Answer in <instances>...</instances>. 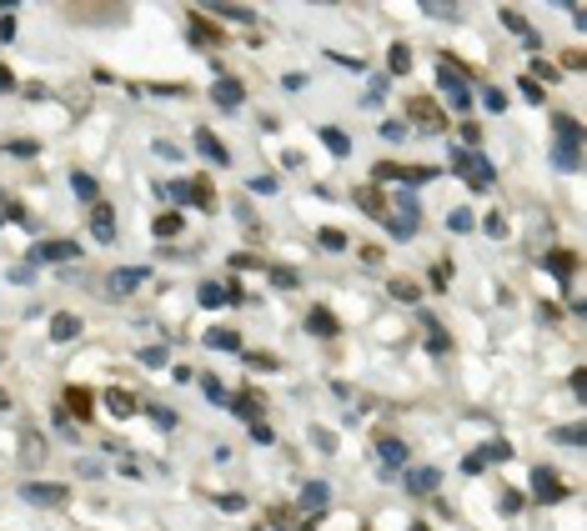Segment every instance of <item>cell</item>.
Returning a JSON list of instances; mask_svg holds the SVG:
<instances>
[{"mask_svg":"<svg viewBox=\"0 0 587 531\" xmlns=\"http://www.w3.org/2000/svg\"><path fill=\"white\" fill-rule=\"evenodd\" d=\"M71 190H76V196H86V201H96V181L86 171H71Z\"/></svg>","mask_w":587,"mask_h":531,"instance_id":"f546056e","label":"cell"},{"mask_svg":"<svg viewBox=\"0 0 587 531\" xmlns=\"http://www.w3.org/2000/svg\"><path fill=\"white\" fill-rule=\"evenodd\" d=\"M201 391H206V401H211V406H226V401H231V396H226V386H221L216 376H201Z\"/></svg>","mask_w":587,"mask_h":531,"instance_id":"4316f807","label":"cell"},{"mask_svg":"<svg viewBox=\"0 0 587 531\" xmlns=\"http://www.w3.org/2000/svg\"><path fill=\"white\" fill-rule=\"evenodd\" d=\"M246 366H256V371H277V356H266V351H251V356H246Z\"/></svg>","mask_w":587,"mask_h":531,"instance_id":"f35d334b","label":"cell"},{"mask_svg":"<svg viewBox=\"0 0 587 531\" xmlns=\"http://www.w3.org/2000/svg\"><path fill=\"white\" fill-rule=\"evenodd\" d=\"M402 136H407L402 120H382V141H402Z\"/></svg>","mask_w":587,"mask_h":531,"instance_id":"f6af8a7d","label":"cell"},{"mask_svg":"<svg viewBox=\"0 0 587 531\" xmlns=\"http://www.w3.org/2000/svg\"><path fill=\"white\" fill-rule=\"evenodd\" d=\"M482 231H487V236H497V241H502V236H507V221H502V216H497V210H492V216H487V221H482Z\"/></svg>","mask_w":587,"mask_h":531,"instance_id":"60d3db41","label":"cell"},{"mask_svg":"<svg viewBox=\"0 0 587 531\" xmlns=\"http://www.w3.org/2000/svg\"><path fill=\"white\" fill-rule=\"evenodd\" d=\"M356 206H362L367 216H387V206H382V190H371V186H367V190H356Z\"/></svg>","mask_w":587,"mask_h":531,"instance_id":"cb8c5ba5","label":"cell"},{"mask_svg":"<svg viewBox=\"0 0 587 531\" xmlns=\"http://www.w3.org/2000/svg\"><path fill=\"white\" fill-rule=\"evenodd\" d=\"M10 281H15V286H35V266H30V261H20V266L10 271Z\"/></svg>","mask_w":587,"mask_h":531,"instance_id":"d590c367","label":"cell"},{"mask_svg":"<svg viewBox=\"0 0 587 531\" xmlns=\"http://www.w3.org/2000/svg\"><path fill=\"white\" fill-rule=\"evenodd\" d=\"M412 531H427V526H422V521H417V526H412Z\"/></svg>","mask_w":587,"mask_h":531,"instance_id":"be15d7a7","label":"cell"},{"mask_svg":"<svg viewBox=\"0 0 587 531\" xmlns=\"http://www.w3.org/2000/svg\"><path fill=\"white\" fill-rule=\"evenodd\" d=\"M482 466H487V461H482V451H472V456L462 461V471H467V476H477V471H482Z\"/></svg>","mask_w":587,"mask_h":531,"instance_id":"6f0895ef","label":"cell"},{"mask_svg":"<svg viewBox=\"0 0 587 531\" xmlns=\"http://www.w3.org/2000/svg\"><path fill=\"white\" fill-rule=\"evenodd\" d=\"M532 75H537V80H557V66H552V60H537Z\"/></svg>","mask_w":587,"mask_h":531,"instance_id":"681fc988","label":"cell"},{"mask_svg":"<svg viewBox=\"0 0 587 531\" xmlns=\"http://www.w3.org/2000/svg\"><path fill=\"white\" fill-rule=\"evenodd\" d=\"M20 456H26V461H40V456H46V441H40L35 431H26V441H20Z\"/></svg>","mask_w":587,"mask_h":531,"instance_id":"83f0119b","label":"cell"},{"mask_svg":"<svg viewBox=\"0 0 587 531\" xmlns=\"http://www.w3.org/2000/svg\"><path fill=\"white\" fill-rule=\"evenodd\" d=\"M376 456L387 461V481H392V471L407 461V441H392V436H382V441H376Z\"/></svg>","mask_w":587,"mask_h":531,"instance_id":"9a60e30c","label":"cell"},{"mask_svg":"<svg viewBox=\"0 0 587 531\" xmlns=\"http://www.w3.org/2000/svg\"><path fill=\"white\" fill-rule=\"evenodd\" d=\"M427 15H437V20H457L462 10H457V6H427Z\"/></svg>","mask_w":587,"mask_h":531,"instance_id":"816d5d0a","label":"cell"},{"mask_svg":"<svg viewBox=\"0 0 587 531\" xmlns=\"http://www.w3.org/2000/svg\"><path fill=\"white\" fill-rule=\"evenodd\" d=\"M146 276H151V271H146V266H121V271H111V281H106V291L116 296V301H121V296H131L141 281H146Z\"/></svg>","mask_w":587,"mask_h":531,"instance_id":"8992f818","label":"cell"},{"mask_svg":"<svg viewBox=\"0 0 587 531\" xmlns=\"http://www.w3.org/2000/svg\"><path fill=\"white\" fill-rule=\"evenodd\" d=\"M301 506H306V512H322V506H326V486H322V481H311L306 492H301Z\"/></svg>","mask_w":587,"mask_h":531,"instance_id":"484cf974","label":"cell"},{"mask_svg":"<svg viewBox=\"0 0 587 531\" xmlns=\"http://www.w3.org/2000/svg\"><path fill=\"white\" fill-rule=\"evenodd\" d=\"M0 91H15V75H10L6 66H0Z\"/></svg>","mask_w":587,"mask_h":531,"instance_id":"94428289","label":"cell"},{"mask_svg":"<svg viewBox=\"0 0 587 531\" xmlns=\"http://www.w3.org/2000/svg\"><path fill=\"white\" fill-rule=\"evenodd\" d=\"M106 406H111V416H121V421H125V416H136V411H141V406H136V396H131V391H111V396H106Z\"/></svg>","mask_w":587,"mask_h":531,"instance_id":"44dd1931","label":"cell"},{"mask_svg":"<svg viewBox=\"0 0 587 531\" xmlns=\"http://www.w3.org/2000/svg\"><path fill=\"white\" fill-rule=\"evenodd\" d=\"M191 40H196V46H221V40H226V35H221L216 26H206V20H201V15H191Z\"/></svg>","mask_w":587,"mask_h":531,"instance_id":"ffe728a7","label":"cell"},{"mask_svg":"<svg viewBox=\"0 0 587 531\" xmlns=\"http://www.w3.org/2000/svg\"><path fill=\"white\" fill-rule=\"evenodd\" d=\"M66 416H76V421H86L91 416V391H80V386H71L66 391V406H60Z\"/></svg>","mask_w":587,"mask_h":531,"instance_id":"2e32d148","label":"cell"},{"mask_svg":"<svg viewBox=\"0 0 587 531\" xmlns=\"http://www.w3.org/2000/svg\"><path fill=\"white\" fill-rule=\"evenodd\" d=\"M151 151H156L161 161H181V151H176V145H171V141H156V145H151Z\"/></svg>","mask_w":587,"mask_h":531,"instance_id":"c3c4849f","label":"cell"},{"mask_svg":"<svg viewBox=\"0 0 587 531\" xmlns=\"http://www.w3.org/2000/svg\"><path fill=\"white\" fill-rule=\"evenodd\" d=\"M306 331H317V336H337V316H331L326 306L306 311Z\"/></svg>","mask_w":587,"mask_h":531,"instance_id":"ac0fdd59","label":"cell"},{"mask_svg":"<svg viewBox=\"0 0 587 531\" xmlns=\"http://www.w3.org/2000/svg\"><path fill=\"white\" fill-rule=\"evenodd\" d=\"M0 206H6V216H10V221H20V226H30V216H26V210H20V206H15L10 196H0Z\"/></svg>","mask_w":587,"mask_h":531,"instance_id":"bcb514c9","label":"cell"},{"mask_svg":"<svg viewBox=\"0 0 587 531\" xmlns=\"http://www.w3.org/2000/svg\"><path fill=\"white\" fill-rule=\"evenodd\" d=\"M71 336H80V321L76 316H55L51 321V341H71Z\"/></svg>","mask_w":587,"mask_h":531,"instance_id":"603a6c76","label":"cell"},{"mask_svg":"<svg viewBox=\"0 0 587 531\" xmlns=\"http://www.w3.org/2000/svg\"><path fill=\"white\" fill-rule=\"evenodd\" d=\"M0 411H10V391H0Z\"/></svg>","mask_w":587,"mask_h":531,"instance_id":"6125c7cd","label":"cell"},{"mask_svg":"<svg viewBox=\"0 0 587 531\" xmlns=\"http://www.w3.org/2000/svg\"><path fill=\"white\" fill-rule=\"evenodd\" d=\"M251 190H256V196H277V176H256Z\"/></svg>","mask_w":587,"mask_h":531,"instance_id":"7bdbcfd3","label":"cell"},{"mask_svg":"<svg viewBox=\"0 0 587 531\" xmlns=\"http://www.w3.org/2000/svg\"><path fill=\"white\" fill-rule=\"evenodd\" d=\"M156 236H181V216H156Z\"/></svg>","mask_w":587,"mask_h":531,"instance_id":"8d00e7d4","label":"cell"},{"mask_svg":"<svg viewBox=\"0 0 587 531\" xmlns=\"http://www.w3.org/2000/svg\"><path fill=\"white\" fill-rule=\"evenodd\" d=\"M186 186H191V201H196L201 210H211V206H216V190H211V181H186Z\"/></svg>","mask_w":587,"mask_h":531,"instance_id":"d4e9b609","label":"cell"},{"mask_svg":"<svg viewBox=\"0 0 587 531\" xmlns=\"http://www.w3.org/2000/svg\"><path fill=\"white\" fill-rule=\"evenodd\" d=\"M322 141H326V151H331V156H351V141H347V131H337V125H326Z\"/></svg>","mask_w":587,"mask_h":531,"instance_id":"7402d4cb","label":"cell"},{"mask_svg":"<svg viewBox=\"0 0 587 531\" xmlns=\"http://www.w3.org/2000/svg\"><path fill=\"white\" fill-rule=\"evenodd\" d=\"M437 86H442V91L452 96V105H457V111H467V105H472V86L462 80V71H452V66H442V75H437Z\"/></svg>","mask_w":587,"mask_h":531,"instance_id":"5b68a950","label":"cell"},{"mask_svg":"<svg viewBox=\"0 0 587 531\" xmlns=\"http://www.w3.org/2000/svg\"><path fill=\"white\" fill-rule=\"evenodd\" d=\"M412 116H417V125H427V131H442V125H447L432 100H412Z\"/></svg>","mask_w":587,"mask_h":531,"instance_id":"e0dca14e","label":"cell"},{"mask_svg":"<svg viewBox=\"0 0 587 531\" xmlns=\"http://www.w3.org/2000/svg\"><path fill=\"white\" fill-rule=\"evenodd\" d=\"M206 346H211V351H236V346H241V336H236V331H226V326H211V331H206Z\"/></svg>","mask_w":587,"mask_h":531,"instance_id":"d6986e66","label":"cell"},{"mask_svg":"<svg viewBox=\"0 0 587 531\" xmlns=\"http://www.w3.org/2000/svg\"><path fill=\"white\" fill-rule=\"evenodd\" d=\"M10 156H20V161L35 156V141H10Z\"/></svg>","mask_w":587,"mask_h":531,"instance_id":"db71d44e","label":"cell"},{"mask_svg":"<svg viewBox=\"0 0 587 531\" xmlns=\"http://www.w3.org/2000/svg\"><path fill=\"white\" fill-rule=\"evenodd\" d=\"M271 281H277L281 291H291V286H297V271H271Z\"/></svg>","mask_w":587,"mask_h":531,"instance_id":"f5cc1de1","label":"cell"},{"mask_svg":"<svg viewBox=\"0 0 587 531\" xmlns=\"http://www.w3.org/2000/svg\"><path fill=\"white\" fill-rule=\"evenodd\" d=\"M141 366L161 371V366H166V346H146V351H141Z\"/></svg>","mask_w":587,"mask_h":531,"instance_id":"d6a6232c","label":"cell"},{"mask_svg":"<svg viewBox=\"0 0 587 531\" xmlns=\"http://www.w3.org/2000/svg\"><path fill=\"white\" fill-rule=\"evenodd\" d=\"M91 236L96 241H116V216H111V206H91Z\"/></svg>","mask_w":587,"mask_h":531,"instance_id":"8fae6325","label":"cell"},{"mask_svg":"<svg viewBox=\"0 0 587 531\" xmlns=\"http://www.w3.org/2000/svg\"><path fill=\"white\" fill-rule=\"evenodd\" d=\"M557 165H562V171H577L582 156H577V151H557Z\"/></svg>","mask_w":587,"mask_h":531,"instance_id":"f907efd6","label":"cell"},{"mask_svg":"<svg viewBox=\"0 0 587 531\" xmlns=\"http://www.w3.org/2000/svg\"><path fill=\"white\" fill-rule=\"evenodd\" d=\"M502 26H507V30H517V35H532V26H527V20H522L517 10H502Z\"/></svg>","mask_w":587,"mask_h":531,"instance_id":"836d02e7","label":"cell"},{"mask_svg":"<svg viewBox=\"0 0 587 531\" xmlns=\"http://www.w3.org/2000/svg\"><path fill=\"white\" fill-rule=\"evenodd\" d=\"M437 486H442V476H437V466H417V471L407 476V492H412V496H432Z\"/></svg>","mask_w":587,"mask_h":531,"instance_id":"30bf717a","label":"cell"},{"mask_svg":"<svg viewBox=\"0 0 587 531\" xmlns=\"http://www.w3.org/2000/svg\"><path fill=\"white\" fill-rule=\"evenodd\" d=\"M211 100L221 105V111H236V105L246 100V91H241V80H216V86H211Z\"/></svg>","mask_w":587,"mask_h":531,"instance_id":"7c38bea8","label":"cell"},{"mask_svg":"<svg viewBox=\"0 0 587 531\" xmlns=\"http://www.w3.org/2000/svg\"><path fill=\"white\" fill-rule=\"evenodd\" d=\"M151 421H156V426H176V416L166 411V406H151Z\"/></svg>","mask_w":587,"mask_h":531,"instance_id":"11a10c76","label":"cell"},{"mask_svg":"<svg viewBox=\"0 0 587 531\" xmlns=\"http://www.w3.org/2000/svg\"><path fill=\"white\" fill-rule=\"evenodd\" d=\"M0 40H15V20H10V15L0 20Z\"/></svg>","mask_w":587,"mask_h":531,"instance_id":"91938a15","label":"cell"},{"mask_svg":"<svg viewBox=\"0 0 587 531\" xmlns=\"http://www.w3.org/2000/svg\"><path fill=\"white\" fill-rule=\"evenodd\" d=\"M547 266H552V271H557V276H562V281H572V266H577V261H572V256H568V251H557V256H552V261H547Z\"/></svg>","mask_w":587,"mask_h":531,"instance_id":"1f68e13d","label":"cell"},{"mask_svg":"<svg viewBox=\"0 0 587 531\" xmlns=\"http://www.w3.org/2000/svg\"><path fill=\"white\" fill-rule=\"evenodd\" d=\"M166 196H171V201H191V186H186V181H176L171 190H166Z\"/></svg>","mask_w":587,"mask_h":531,"instance_id":"680465c9","label":"cell"},{"mask_svg":"<svg viewBox=\"0 0 587 531\" xmlns=\"http://www.w3.org/2000/svg\"><path fill=\"white\" fill-rule=\"evenodd\" d=\"M196 301L216 311V306H226V301H236V286H221V281H206V286L196 291Z\"/></svg>","mask_w":587,"mask_h":531,"instance_id":"5bb4252c","label":"cell"},{"mask_svg":"<svg viewBox=\"0 0 587 531\" xmlns=\"http://www.w3.org/2000/svg\"><path fill=\"white\" fill-rule=\"evenodd\" d=\"M507 456H512V446H507V441H492L487 451H482V461H507Z\"/></svg>","mask_w":587,"mask_h":531,"instance_id":"ab89813d","label":"cell"},{"mask_svg":"<svg viewBox=\"0 0 587 531\" xmlns=\"http://www.w3.org/2000/svg\"><path fill=\"white\" fill-rule=\"evenodd\" d=\"M20 496L35 501V506H66L71 501V486H60V481H26V486H20Z\"/></svg>","mask_w":587,"mask_h":531,"instance_id":"3957f363","label":"cell"},{"mask_svg":"<svg viewBox=\"0 0 587 531\" xmlns=\"http://www.w3.org/2000/svg\"><path fill=\"white\" fill-rule=\"evenodd\" d=\"M447 226H452V231H472L477 221H472V210H452V216H447Z\"/></svg>","mask_w":587,"mask_h":531,"instance_id":"b9f144b4","label":"cell"},{"mask_svg":"<svg viewBox=\"0 0 587 531\" xmlns=\"http://www.w3.org/2000/svg\"><path fill=\"white\" fill-rule=\"evenodd\" d=\"M322 246L326 251H347V236H342V231H322Z\"/></svg>","mask_w":587,"mask_h":531,"instance_id":"7dc6e473","label":"cell"},{"mask_svg":"<svg viewBox=\"0 0 587 531\" xmlns=\"http://www.w3.org/2000/svg\"><path fill=\"white\" fill-rule=\"evenodd\" d=\"M392 206H396V216H392V210L382 216L387 231H392V241H412L417 236V216H422V210H417V196H412V190H396Z\"/></svg>","mask_w":587,"mask_h":531,"instance_id":"6da1fadb","label":"cell"},{"mask_svg":"<svg viewBox=\"0 0 587 531\" xmlns=\"http://www.w3.org/2000/svg\"><path fill=\"white\" fill-rule=\"evenodd\" d=\"M80 256V246L76 241H40L30 251V266H46V261H76Z\"/></svg>","mask_w":587,"mask_h":531,"instance_id":"277c9868","label":"cell"},{"mask_svg":"<svg viewBox=\"0 0 587 531\" xmlns=\"http://www.w3.org/2000/svg\"><path fill=\"white\" fill-rule=\"evenodd\" d=\"M532 496H537V501H562V496H568V486H562L547 466H542V471H532Z\"/></svg>","mask_w":587,"mask_h":531,"instance_id":"52a82bcc","label":"cell"},{"mask_svg":"<svg viewBox=\"0 0 587 531\" xmlns=\"http://www.w3.org/2000/svg\"><path fill=\"white\" fill-rule=\"evenodd\" d=\"M552 131H557V151H577L582 156V131H577V120L572 116H552Z\"/></svg>","mask_w":587,"mask_h":531,"instance_id":"9c48e42d","label":"cell"},{"mask_svg":"<svg viewBox=\"0 0 587 531\" xmlns=\"http://www.w3.org/2000/svg\"><path fill=\"white\" fill-rule=\"evenodd\" d=\"M452 165H457V176H462L472 190H487V186H492V165H487V156H477V151H457Z\"/></svg>","mask_w":587,"mask_h":531,"instance_id":"7a4b0ae2","label":"cell"},{"mask_svg":"<svg viewBox=\"0 0 587 531\" xmlns=\"http://www.w3.org/2000/svg\"><path fill=\"white\" fill-rule=\"evenodd\" d=\"M387 66H392L396 75H407V66H412V51H407V46H392V55H387Z\"/></svg>","mask_w":587,"mask_h":531,"instance_id":"4dcf8cb0","label":"cell"},{"mask_svg":"<svg viewBox=\"0 0 587 531\" xmlns=\"http://www.w3.org/2000/svg\"><path fill=\"white\" fill-rule=\"evenodd\" d=\"M226 406H231L241 421H251V426L261 421V396H256V391H241V396H231V401H226Z\"/></svg>","mask_w":587,"mask_h":531,"instance_id":"4fadbf2b","label":"cell"},{"mask_svg":"<svg viewBox=\"0 0 587 531\" xmlns=\"http://www.w3.org/2000/svg\"><path fill=\"white\" fill-rule=\"evenodd\" d=\"M261 531H281V526H261Z\"/></svg>","mask_w":587,"mask_h":531,"instance_id":"e7e4bbea","label":"cell"},{"mask_svg":"<svg viewBox=\"0 0 587 531\" xmlns=\"http://www.w3.org/2000/svg\"><path fill=\"white\" fill-rule=\"evenodd\" d=\"M251 441H261V446H271V426H266V421H256V426H251Z\"/></svg>","mask_w":587,"mask_h":531,"instance_id":"9f6ffc18","label":"cell"},{"mask_svg":"<svg viewBox=\"0 0 587 531\" xmlns=\"http://www.w3.org/2000/svg\"><path fill=\"white\" fill-rule=\"evenodd\" d=\"M392 296H396V301H417L422 291H417V281H392Z\"/></svg>","mask_w":587,"mask_h":531,"instance_id":"74e56055","label":"cell"},{"mask_svg":"<svg viewBox=\"0 0 587 531\" xmlns=\"http://www.w3.org/2000/svg\"><path fill=\"white\" fill-rule=\"evenodd\" d=\"M557 441H568V446H582V441H587V431H582V426H562V431H557Z\"/></svg>","mask_w":587,"mask_h":531,"instance_id":"ee69618b","label":"cell"},{"mask_svg":"<svg viewBox=\"0 0 587 531\" xmlns=\"http://www.w3.org/2000/svg\"><path fill=\"white\" fill-rule=\"evenodd\" d=\"M422 326H427V346H437V351H447V346H452V341H447V331L437 326L432 316H422Z\"/></svg>","mask_w":587,"mask_h":531,"instance_id":"f1b7e54d","label":"cell"},{"mask_svg":"<svg viewBox=\"0 0 587 531\" xmlns=\"http://www.w3.org/2000/svg\"><path fill=\"white\" fill-rule=\"evenodd\" d=\"M482 105H487V111H507V96H502L497 86H487L482 91Z\"/></svg>","mask_w":587,"mask_h":531,"instance_id":"e575fe53","label":"cell"},{"mask_svg":"<svg viewBox=\"0 0 587 531\" xmlns=\"http://www.w3.org/2000/svg\"><path fill=\"white\" fill-rule=\"evenodd\" d=\"M196 151L211 161V165H231V151H226V145H221L211 131H206V125H196Z\"/></svg>","mask_w":587,"mask_h":531,"instance_id":"ba28073f","label":"cell"}]
</instances>
